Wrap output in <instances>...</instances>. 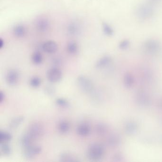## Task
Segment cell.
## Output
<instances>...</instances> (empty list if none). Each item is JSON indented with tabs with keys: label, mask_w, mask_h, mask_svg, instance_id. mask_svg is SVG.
<instances>
[{
	"label": "cell",
	"mask_w": 162,
	"mask_h": 162,
	"mask_svg": "<svg viewBox=\"0 0 162 162\" xmlns=\"http://www.w3.org/2000/svg\"><path fill=\"white\" fill-rule=\"evenodd\" d=\"M105 154L104 146L100 144L91 145L87 151V157L93 161H98L102 159Z\"/></svg>",
	"instance_id": "6da1fadb"
},
{
	"label": "cell",
	"mask_w": 162,
	"mask_h": 162,
	"mask_svg": "<svg viewBox=\"0 0 162 162\" xmlns=\"http://www.w3.org/2000/svg\"><path fill=\"white\" fill-rule=\"evenodd\" d=\"M77 84L80 90L85 93H91L94 89V85L91 79L85 76H79L77 78Z\"/></svg>",
	"instance_id": "7a4b0ae2"
},
{
	"label": "cell",
	"mask_w": 162,
	"mask_h": 162,
	"mask_svg": "<svg viewBox=\"0 0 162 162\" xmlns=\"http://www.w3.org/2000/svg\"><path fill=\"white\" fill-rule=\"evenodd\" d=\"M44 133V129L42 125L39 123H34L30 125L27 133L34 140L42 137Z\"/></svg>",
	"instance_id": "3957f363"
},
{
	"label": "cell",
	"mask_w": 162,
	"mask_h": 162,
	"mask_svg": "<svg viewBox=\"0 0 162 162\" xmlns=\"http://www.w3.org/2000/svg\"><path fill=\"white\" fill-rule=\"evenodd\" d=\"M62 71L58 67H53L48 70L47 72V78L48 81L52 83H57L60 81L62 78Z\"/></svg>",
	"instance_id": "277c9868"
},
{
	"label": "cell",
	"mask_w": 162,
	"mask_h": 162,
	"mask_svg": "<svg viewBox=\"0 0 162 162\" xmlns=\"http://www.w3.org/2000/svg\"><path fill=\"white\" fill-rule=\"evenodd\" d=\"M135 100L137 104L142 107H147L151 105L150 96L144 91H139L136 93Z\"/></svg>",
	"instance_id": "5b68a950"
},
{
	"label": "cell",
	"mask_w": 162,
	"mask_h": 162,
	"mask_svg": "<svg viewBox=\"0 0 162 162\" xmlns=\"http://www.w3.org/2000/svg\"><path fill=\"white\" fill-rule=\"evenodd\" d=\"M42 151L41 146L32 145L23 149V155L27 159H32L40 154Z\"/></svg>",
	"instance_id": "8992f818"
},
{
	"label": "cell",
	"mask_w": 162,
	"mask_h": 162,
	"mask_svg": "<svg viewBox=\"0 0 162 162\" xmlns=\"http://www.w3.org/2000/svg\"><path fill=\"white\" fill-rule=\"evenodd\" d=\"M19 74L16 70L12 69L7 72L6 75V81L9 85L13 86L18 83Z\"/></svg>",
	"instance_id": "52a82bcc"
},
{
	"label": "cell",
	"mask_w": 162,
	"mask_h": 162,
	"mask_svg": "<svg viewBox=\"0 0 162 162\" xmlns=\"http://www.w3.org/2000/svg\"><path fill=\"white\" fill-rule=\"evenodd\" d=\"M91 125L87 123L83 122L80 124L77 127V133L80 136L85 137L90 135L91 133Z\"/></svg>",
	"instance_id": "ba28073f"
},
{
	"label": "cell",
	"mask_w": 162,
	"mask_h": 162,
	"mask_svg": "<svg viewBox=\"0 0 162 162\" xmlns=\"http://www.w3.org/2000/svg\"><path fill=\"white\" fill-rule=\"evenodd\" d=\"M42 48L44 52L49 54L54 53L58 49L57 43L53 41H46L43 44Z\"/></svg>",
	"instance_id": "9c48e42d"
},
{
	"label": "cell",
	"mask_w": 162,
	"mask_h": 162,
	"mask_svg": "<svg viewBox=\"0 0 162 162\" xmlns=\"http://www.w3.org/2000/svg\"><path fill=\"white\" fill-rule=\"evenodd\" d=\"M35 26L38 31L40 32H46L49 30L50 22L46 18H41L38 19L35 23Z\"/></svg>",
	"instance_id": "30bf717a"
},
{
	"label": "cell",
	"mask_w": 162,
	"mask_h": 162,
	"mask_svg": "<svg viewBox=\"0 0 162 162\" xmlns=\"http://www.w3.org/2000/svg\"><path fill=\"white\" fill-rule=\"evenodd\" d=\"M59 160L61 162H74L80 161V160H79L75 155L68 152H63L59 156Z\"/></svg>",
	"instance_id": "8fae6325"
},
{
	"label": "cell",
	"mask_w": 162,
	"mask_h": 162,
	"mask_svg": "<svg viewBox=\"0 0 162 162\" xmlns=\"http://www.w3.org/2000/svg\"><path fill=\"white\" fill-rule=\"evenodd\" d=\"M121 137L120 135L117 134H113L110 135L108 138V144L112 147H116L120 144L121 143Z\"/></svg>",
	"instance_id": "7c38bea8"
},
{
	"label": "cell",
	"mask_w": 162,
	"mask_h": 162,
	"mask_svg": "<svg viewBox=\"0 0 162 162\" xmlns=\"http://www.w3.org/2000/svg\"><path fill=\"white\" fill-rule=\"evenodd\" d=\"M13 33L14 36L17 38H22L26 33V29L22 24H17L13 29Z\"/></svg>",
	"instance_id": "4fadbf2b"
},
{
	"label": "cell",
	"mask_w": 162,
	"mask_h": 162,
	"mask_svg": "<svg viewBox=\"0 0 162 162\" xmlns=\"http://www.w3.org/2000/svg\"><path fill=\"white\" fill-rule=\"evenodd\" d=\"M138 130V125L134 121H129L125 125V131L126 134L129 135L135 134Z\"/></svg>",
	"instance_id": "5bb4252c"
},
{
	"label": "cell",
	"mask_w": 162,
	"mask_h": 162,
	"mask_svg": "<svg viewBox=\"0 0 162 162\" xmlns=\"http://www.w3.org/2000/svg\"><path fill=\"white\" fill-rule=\"evenodd\" d=\"M24 120V117L23 116L14 117L9 123V128L11 129H16L23 122Z\"/></svg>",
	"instance_id": "9a60e30c"
},
{
	"label": "cell",
	"mask_w": 162,
	"mask_h": 162,
	"mask_svg": "<svg viewBox=\"0 0 162 162\" xmlns=\"http://www.w3.org/2000/svg\"><path fill=\"white\" fill-rule=\"evenodd\" d=\"M71 124L67 120H61L58 123L57 128L59 132L61 134H66L70 131Z\"/></svg>",
	"instance_id": "2e32d148"
},
{
	"label": "cell",
	"mask_w": 162,
	"mask_h": 162,
	"mask_svg": "<svg viewBox=\"0 0 162 162\" xmlns=\"http://www.w3.org/2000/svg\"><path fill=\"white\" fill-rule=\"evenodd\" d=\"M124 84L127 88H131L135 84V78L130 73H126L123 79Z\"/></svg>",
	"instance_id": "e0dca14e"
},
{
	"label": "cell",
	"mask_w": 162,
	"mask_h": 162,
	"mask_svg": "<svg viewBox=\"0 0 162 162\" xmlns=\"http://www.w3.org/2000/svg\"><path fill=\"white\" fill-rule=\"evenodd\" d=\"M34 139L32 138L28 133L22 135L21 139V144L23 149L32 145Z\"/></svg>",
	"instance_id": "ac0fdd59"
},
{
	"label": "cell",
	"mask_w": 162,
	"mask_h": 162,
	"mask_svg": "<svg viewBox=\"0 0 162 162\" xmlns=\"http://www.w3.org/2000/svg\"><path fill=\"white\" fill-rule=\"evenodd\" d=\"M80 28L79 25L75 22L70 23L67 26V31L70 35H77L79 33Z\"/></svg>",
	"instance_id": "d6986e66"
},
{
	"label": "cell",
	"mask_w": 162,
	"mask_h": 162,
	"mask_svg": "<svg viewBox=\"0 0 162 162\" xmlns=\"http://www.w3.org/2000/svg\"><path fill=\"white\" fill-rule=\"evenodd\" d=\"M1 153L4 156H9L12 153V148L9 143H0Z\"/></svg>",
	"instance_id": "ffe728a7"
},
{
	"label": "cell",
	"mask_w": 162,
	"mask_h": 162,
	"mask_svg": "<svg viewBox=\"0 0 162 162\" xmlns=\"http://www.w3.org/2000/svg\"><path fill=\"white\" fill-rule=\"evenodd\" d=\"M67 51L71 55L76 54L79 51V46L78 44L74 41H71L67 44Z\"/></svg>",
	"instance_id": "44dd1931"
},
{
	"label": "cell",
	"mask_w": 162,
	"mask_h": 162,
	"mask_svg": "<svg viewBox=\"0 0 162 162\" xmlns=\"http://www.w3.org/2000/svg\"><path fill=\"white\" fill-rule=\"evenodd\" d=\"M111 61V59L109 56H106L100 59L96 62V66L98 69L105 67L107 66V65L109 64Z\"/></svg>",
	"instance_id": "7402d4cb"
},
{
	"label": "cell",
	"mask_w": 162,
	"mask_h": 162,
	"mask_svg": "<svg viewBox=\"0 0 162 162\" xmlns=\"http://www.w3.org/2000/svg\"><path fill=\"white\" fill-rule=\"evenodd\" d=\"M12 139V135L10 133L5 131H0V143H9Z\"/></svg>",
	"instance_id": "603a6c76"
},
{
	"label": "cell",
	"mask_w": 162,
	"mask_h": 162,
	"mask_svg": "<svg viewBox=\"0 0 162 162\" xmlns=\"http://www.w3.org/2000/svg\"><path fill=\"white\" fill-rule=\"evenodd\" d=\"M32 62L35 65H40L42 63L43 61L42 55L39 52H35L32 55Z\"/></svg>",
	"instance_id": "cb8c5ba5"
},
{
	"label": "cell",
	"mask_w": 162,
	"mask_h": 162,
	"mask_svg": "<svg viewBox=\"0 0 162 162\" xmlns=\"http://www.w3.org/2000/svg\"><path fill=\"white\" fill-rule=\"evenodd\" d=\"M146 46L147 50L151 52H157V50H159V45L157 42H155L154 41L147 43Z\"/></svg>",
	"instance_id": "d4e9b609"
},
{
	"label": "cell",
	"mask_w": 162,
	"mask_h": 162,
	"mask_svg": "<svg viewBox=\"0 0 162 162\" xmlns=\"http://www.w3.org/2000/svg\"><path fill=\"white\" fill-rule=\"evenodd\" d=\"M55 103L58 106L62 108H68L70 106L69 102L63 98H58L56 99Z\"/></svg>",
	"instance_id": "484cf974"
},
{
	"label": "cell",
	"mask_w": 162,
	"mask_h": 162,
	"mask_svg": "<svg viewBox=\"0 0 162 162\" xmlns=\"http://www.w3.org/2000/svg\"><path fill=\"white\" fill-rule=\"evenodd\" d=\"M96 132L100 135H103L105 134L107 131V126L104 124L100 123L96 125Z\"/></svg>",
	"instance_id": "4316f807"
},
{
	"label": "cell",
	"mask_w": 162,
	"mask_h": 162,
	"mask_svg": "<svg viewBox=\"0 0 162 162\" xmlns=\"http://www.w3.org/2000/svg\"><path fill=\"white\" fill-rule=\"evenodd\" d=\"M41 83V79L38 77H32L30 81V86L33 88H37L40 87Z\"/></svg>",
	"instance_id": "83f0119b"
},
{
	"label": "cell",
	"mask_w": 162,
	"mask_h": 162,
	"mask_svg": "<svg viewBox=\"0 0 162 162\" xmlns=\"http://www.w3.org/2000/svg\"><path fill=\"white\" fill-rule=\"evenodd\" d=\"M45 94L49 96H52L54 95L56 93V89L54 86L51 85H47L44 88Z\"/></svg>",
	"instance_id": "f1b7e54d"
},
{
	"label": "cell",
	"mask_w": 162,
	"mask_h": 162,
	"mask_svg": "<svg viewBox=\"0 0 162 162\" xmlns=\"http://www.w3.org/2000/svg\"><path fill=\"white\" fill-rule=\"evenodd\" d=\"M103 30L105 34L108 36H111L113 34V31L111 27L106 23L103 24Z\"/></svg>",
	"instance_id": "f546056e"
},
{
	"label": "cell",
	"mask_w": 162,
	"mask_h": 162,
	"mask_svg": "<svg viewBox=\"0 0 162 162\" xmlns=\"http://www.w3.org/2000/svg\"><path fill=\"white\" fill-rule=\"evenodd\" d=\"M114 159H115V161H116V162H117V161H121L122 159V155L120 153L118 154H115V155Z\"/></svg>",
	"instance_id": "4dcf8cb0"
},
{
	"label": "cell",
	"mask_w": 162,
	"mask_h": 162,
	"mask_svg": "<svg viewBox=\"0 0 162 162\" xmlns=\"http://www.w3.org/2000/svg\"><path fill=\"white\" fill-rule=\"evenodd\" d=\"M128 45H129V42H128L127 41H123V42L121 43L120 45V47L121 49H126V48H127Z\"/></svg>",
	"instance_id": "1f68e13d"
},
{
	"label": "cell",
	"mask_w": 162,
	"mask_h": 162,
	"mask_svg": "<svg viewBox=\"0 0 162 162\" xmlns=\"http://www.w3.org/2000/svg\"><path fill=\"white\" fill-rule=\"evenodd\" d=\"M61 61L60 59L56 58V59H54L53 61V64L55 65V67H57L59 66V65L61 64Z\"/></svg>",
	"instance_id": "d6a6232c"
},
{
	"label": "cell",
	"mask_w": 162,
	"mask_h": 162,
	"mask_svg": "<svg viewBox=\"0 0 162 162\" xmlns=\"http://www.w3.org/2000/svg\"><path fill=\"white\" fill-rule=\"evenodd\" d=\"M5 99V95L3 92L2 91H1L0 92V103H2Z\"/></svg>",
	"instance_id": "836d02e7"
},
{
	"label": "cell",
	"mask_w": 162,
	"mask_h": 162,
	"mask_svg": "<svg viewBox=\"0 0 162 162\" xmlns=\"http://www.w3.org/2000/svg\"><path fill=\"white\" fill-rule=\"evenodd\" d=\"M4 46V42L2 38L0 39V49H2Z\"/></svg>",
	"instance_id": "e575fe53"
},
{
	"label": "cell",
	"mask_w": 162,
	"mask_h": 162,
	"mask_svg": "<svg viewBox=\"0 0 162 162\" xmlns=\"http://www.w3.org/2000/svg\"><path fill=\"white\" fill-rule=\"evenodd\" d=\"M158 106H159V109L162 110V99L159 101V104H158Z\"/></svg>",
	"instance_id": "d590c367"
}]
</instances>
